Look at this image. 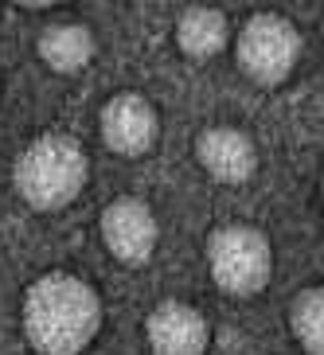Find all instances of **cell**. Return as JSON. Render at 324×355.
<instances>
[{"mask_svg": "<svg viewBox=\"0 0 324 355\" xmlns=\"http://www.w3.org/2000/svg\"><path fill=\"white\" fill-rule=\"evenodd\" d=\"M20 328L35 355H83L102 332V297L78 273H40L24 289Z\"/></svg>", "mask_w": 324, "mask_h": 355, "instance_id": "cell-1", "label": "cell"}, {"mask_svg": "<svg viewBox=\"0 0 324 355\" xmlns=\"http://www.w3.org/2000/svg\"><path fill=\"white\" fill-rule=\"evenodd\" d=\"M90 180V157L78 137L40 133L16 153L12 188L32 211H63L83 196Z\"/></svg>", "mask_w": 324, "mask_h": 355, "instance_id": "cell-2", "label": "cell"}, {"mask_svg": "<svg viewBox=\"0 0 324 355\" xmlns=\"http://www.w3.org/2000/svg\"><path fill=\"white\" fill-rule=\"evenodd\" d=\"M207 273L227 297H258L273 277V246L250 223H223L207 234Z\"/></svg>", "mask_w": 324, "mask_h": 355, "instance_id": "cell-3", "label": "cell"}, {"mask_svg": "<svg viewBox=\"0 0 324 355\" xmlns=\"http://www.w3.org/2000/svg\"><path fill=\"white\" fill-rule=\"evenodd\" d=\"M301 32L282 12H254L235 32V63L254 86H282L301 63Z\"/></svg>", "mask_w": 324, "mask_h": 355, "instance_id": "cell-4", "label": "cell"}, {"mask_svg": "<svg viewBox=\"0 0 324 355\" xmlns=\"http://www.w3.org/2000/svg\"><path fill=\"white\" fill-rule=\"evenodd\" d=\"M98 230H102V246L110 250V258L121 261V266H145L157 254L160 242V223L153 215V207L133 196L105 203Z\"/></svg>", "mask_w": 324, "mask_h": 355, "instance_id": "cell-5", "label": "cell"}, {"mask_svg": "<svg viewBox=\"0 0 324 355\" xmlns=\"http://www.w3.org/2000/svg\"><path fill=\"white\" fill-rule=\"evenodd\" d=\"M98 133H102V145L114 157H129V160L148 157L160 141V114L145 94L126 90V94H114L102 105Z\"/></svg>", "mask_w": 324, "mask_h": 355, "instance_id": "cell-6", "label": "cell"}, {"mask_svg": "<svg viewBox=\"0 0 324 355\" xmlns=\"http://www.w3.org/2000/svg\"><path fill=\"white\" fill-rule=\"evenodd\" d=\"M145 344L153 355H207L211 324L188 301H160L145 316Z\"/></svg>", "mask_w": 324, "mask_h": 355, "instance_id": "cell-7", "label": "cell"}, {"mask_svg": "<svg viewBox=\"0 0 324 355\" xmlns=\"http://www.w3.org/2000/svg\"><path fill=\"white\" fill-rule=\"evenodd\" d=\"M196 160L215 184L239 188L258 172V145L235 125H207L196 137Z\"/></svg>", "mask_w": 324, "mask_h": 355, "instance_id": "cell-8", "label": "cell"}, {"mask_svg": "<svg viewBox=\"0 0 324 355\" xmlns=\"http://www.w3.org/2000/svg\"><path fill=\"white\" fill-rule=\"evenodd\" d=\"M43 67L55 74H78L94 63V32L86 24H51L40 32V43H35Z\"/></svg>", "mask_w": 324, "mask_h": 355, "instance_id": "cell-9", "label": "cell"}, {"mask_svg": "<svg viewBox=\"0 0 324 355\" xmlns=\"http://www.w3.org/2000/svg\"><path fill=\"white\" fill-rule=\"evenodd\" d=\"M227 43H230V20L219 8H211V4H191V8L176 20V47L188 55V59L207 63V59H215Z\"/></svg>", "mask_w": 324, "mask_h": 355, "instance_id": "cell-10", "label": "cell"}, {"mask_svg": "<svg viewBox=\"0 0 324 355\" xmlns=\"http://www.w3.org/2000/svg\"><path fill=\"white\" fill-rule=\"evenodd\" d=\"M289 332L305 355H324V285H309L289 301Z\"/></svg>", "mask_w": 324, "mask_h": 355, "instance_id": "cell-11", "label": "cell"}, {"mask_svg": "<svg viewBox=\"0 0 324 355\" xmlns=\"http://www.w3.org/2000/svg\"><path fill=\"white\" fill-rule=\"evenodd\" d=\"M12 4H20V8L40 12V8H55V4H63V0H12Z\"/></svg>", "mask_w": 324, "mask_h": 355, "instance_id": "cell-12", "label": "cell"}, {"mask_svg": "<svg viewBox=\"0 0 324 355\" xmlns=\"http://www.w3.org/2000/svg\"><path fill=\"white\" fill-rule=\"evenodd\" d=\"M321 199H324V176H321Z\"/></svg>", "mask_w": 324, "mask_h": 355, "instance_id": "cell-13", "label": "cell"}]
</instances>
